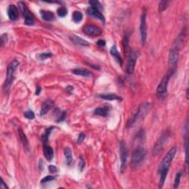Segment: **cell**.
<instances>
[{"label":"cell","instance_id":"cell-35","mask_svg":"<svg viewBox=\"0 0 189 189\" xmlns=\"http://www.w3.org/2000/svg\"><path fill=\"white\" fill-rule=\"evenodd\" d=\"M188 137H186L185 141V163L186 165H188Z\"/></svg>","mask_w":189,"mask_h":189},{"label":"cell","instance_id":"cell-2","mask_svg":"<svg viewBox=\"0 0 189 189\" xmlns=\"http://www.w3.org/2000/svg\"><path fill=\"white\" fill-rule=\"evenodd\" d=\"M146 157L145 149L143 147H137L134 150L132 153L131 166L132 168L135 169L141 165L143 161L144 160Z\"/></svg>","mask_w":189,"mask_h":189},{"label":"cell","instance_id":"cell-8","mask_svg":"<svg viewBox=\"0 0 189 189\" xmlns=\"http://www.w3.org/2000/svg\"><path fill=\"white\" fill-rule=\"evenodd\" d=\"M138 56H139L138 51L133 50L130 52L129 56L128 58V61H127L126 68V71L128 74H132L134 73V70H135V65H136L137 60V58H138Z\"/></svg>","mask_w":189,"mask_h":189},{"label":"cell","instance_id":"cell-12","mask_svg":"<svg viewBox=\"0 0 189 189\" xmlns=\"http://www.w3.org/2000/svg\"><path fill=\"white\" fill-rule=\"evenodd\" d=\"M87 13L88 14L90 15V16L94 17V18L98 19V20H100L101 22H105V18H104V15L102 14V13L100 11H98L96 8H93V7H90V8H88L87 10Z\"/></svg>","mask_w":189,"mask_h":189},{"label":"cell","instance_id":"cell-20","mask_svg":"<svg viewBox=\"0 0 189 189\" xmlns=\"http://www.w3.org/2000/svg\"><path fill=\"white\" fill-rule=\"evenodd\" d=\"M64 154L66 157V163L67 166H70L73 163V154H72V150L69 147H65L64 149Z\"/></svg>","mask_w":189,"mask_h":189},{"label":"cell","instance_id":"cell-14","mask_svg":"<svg viewBox=\"0 0 189 189\" xmlns=\"http://www.w3.org/2000/svg\"><path fill=\"white\" fill-rule=\"evenodd\" d=\"M8 14L9 19L12 21H15V20L19 19V11L17 8L14 5H11L8 7Z\"/></svg>","mask_w":189,"mask_h":189},{"label":"cell","instance_id":"cell-3","mask_svg":"<svg viewBox=\"0 0 189 189\" xmlns=\"http://www.w3.org/2000/svg\"><path fill=\"white\" fill-rule=\"evenodd\" d=\"M170 136H171V133H170V132L166 131V132H163L162 135H161V136L160 137V138L158 139L157 143H156L155 146H154V148H153V150H152L153 155L157 156V154H160V153L162 152L163 149H164L165 146L167 144Z\"/></svg>","mask_w":189,"mask_h":189},{"label":"cell","instance_id":"cell-27","mask_svg":"<svg viewBox=\"0 0 189 189\" xmlns=\"http://www.w3.org/2000/svg\"><path fill=\"white\" fill-rule=\"evenodd\" d=\"M168 5H169V2L168 1H165V0L164 1H161L159 3V7H158V11H159L160 13L165 11L168 8Z\"/></svg>","mask_w":189,"mask_h":189},{"label":"cell","instance_id":"cell-11","mask_svg":"<svg viewBox=\"0 0 189 189\" xmlns=\"http://www.w3.org/2000/svg\"><path fill=\"white\" fill-rule=\"evenodd\" d=\"M82 31L86 35L93 37L99 36H101L102 34V30H101L100 27L91 25H85L83 27V29H82Z\"/></svg>","mask_w":189,"mask_h":189},{"label":"cell","instance_id":"cell-18","mask_svg":"<svg viewBox=\"0 0 189 189\" xmlns=\"http://www.w3.org/2000/svg\"><path fill=\"white\" fill-rule=\"evenodd\" d=\"M109 113V108L107 106L104 107H98L94 109V115H100L103 117H107Z\"/></svg>","mask_w":189,"mask_h":189},{"label":"cell","instance_id":"cell-32","mask_svg":"<svg viewBox=\"0 0 189 189\" xmlns=\"http://www.w3.org/2000/svg\"><path fill=\"white\" fill-rule=\"evenodd\" d=\"M24 115H25V118H27V119H30V120H33L34 118H35V115H34L33 112L31 110H28V111L25 112Z\"/></svg>","mask_w":189,"mask_h":189},{"label":"cell","instance_id":"cell-5","mask_svg":"<svg viewBox=\"0 0 189 189\" xmlns=\"http://www.w3.org/2000/svg\"><path fill=\"white\" fill-rule=\"evenodd\" d=\"M149 104H142V105L138 108V109H137V111L135 114V115L132 117V119L130 120L129 123H128V127H132L133 126H135L137 123H138L140 120L143 119V118L146 116V115L147 114L148 111H149Z\"/></svg>","mask_w":189,"mask_h":189},{"label":"cell","instance_id":"cell-17","mask_svg":"<svg viewBox=\"0 0 189 189\" xmlns=\"http://www.w3.org/2000/svg\"><path fill=\"white\" fill-rule=\"evenodd\" d=\"M99 98L107 101H122V98L121 96L114 93H108V94H101L98 95Z\"/></svg>","mask_w":189,"mask_h":189},{"label":"cell","instance_id":"cell-22","mask_svg":"<svg viewBox=\"0 0 189 189\" xmlns=\"http://www.w3.org/2000/svg\"><path fill=\"white\" fill-rule=\"evenodd\" d=\"M73 74L77 75H81V76L84 77H89L91 75V73L89 70H86V69H82V68H78V69H75L73 70Z\"/></svg>","mask_w":189,"mask_h":189},{"label":"cell","instance_id":"cell-38","mask_svg":"<svg viewBox=\"0 0 189 189\" xmlns=\"http://www.w3.org/2000/svg\"><path fill=\"white\" fill-rule=\"evenodd\" d=\"M84 138H85V135H84V133H81L80 135H79V136L78 137V140H77V142H78V143H81L82 142L84 141Z\"/></svg>","mask_w":189,"mask_h":189},{"label":"cell","instance_id":"cell-33","mask_svg":"<svg viewBox=\"0 0 189 189\" xmlns=\"http://www.w3.org/2000/svg\"><path fill=\"white\" fill-rule=\"evenodd\" d=\"M84 167H85V161H84L83 157H80V159H79V163H78V168H79V169H80V171H83Z\"/></svg>","mask_w":189,"mask_h":189},{"label":"cell","instance_id":"cell-26","mask_svg":"<svg viewBox=\"0 0 189 189\" xmlns=\"http://www.w3.org/2000/svg\"><path fill=\"white\" fill-rule=\"evenodd\" d=\"M53 129V127H50V128L46 129L45 132H44V133L42 135V137H41V139H42L43 143L44 144H45L47 142L48 139H49V136H50V135L51 131H52Z\"/></svg>","mask_w":189,"mask_h":189},{"label":"cell","instance_id":"cell-1","mask_svg":"<svg viewBox=\"0 0 189 189\" xmlns=\"http://www.w3.org/2000/svg\"><path fill=\"white\" fill-rule=\"evenodd\" d=\"M19 62L17 60H13L8 64L7 68V75L5 83L3 84V90L5 92H8L11 88L13 80L15 78V73L19 67Z\"/></svg>","mask_w":189,"mask_h":189},{"label":"cell","instance_id":"cell-36","mask_svg":"<svg viewBox=\"0 0 189 189\" xmlns=\"http://www.w3.org/2000/svg\"><path fill=\"white\" fill-rule=\"evenodd\" d=\"M55 179V177L53 176H46L44 177V178L41 180V183H47V182H50V181H52Z\"/></svg>","mask_w":189,"mask_h":189},{"label":"cell","instance_id":"cell-40","mask_svg":"<svg viewBox=\"0 0 189 189\" xmlns=\"http://www.w3.org/2000/svg\"><path fill=\"white\" fill-rule=\"evenodd\" d=\"M49 171H50V172H56V171H58V168L55 166H53V165H50V166H49Z\"/></svg>","mask_w":189,"mask_h":189},{"label":"cell","instance_id":"cell-13","mask_svg":"<svg viewBox=\"0 0 189 189\" xmlns=\"http://www.w3.org/2000/svg\"><path fill=\"white\" fill-rule=\"evenodd\" d=\"M54 106V102L52 100H47L43 103L40 111V115H44L45 114L53 109Z\"/></svg>","mask_w":189,"mask_h":189},{"label":"cell","instance_id":"cell-21","mask_svg":"<svg viewBox=\"0 0 189 189\" xmlns=\"http://www.w3.org/2000/svg\"><path fill=\"white\" fill-rule=\"evenodd\" d=\"M41 16H42V18L45 21H52V20L54 19L55 16L54 13H53L52 11H40Z\"/></svg>","mask_w":189,"mask_h":189},{"label":"cell","instance_id":"cell-29","mask_svg":"<svg viewBox=\"0 0 189 189\" xmlns=\"http://www.w3.org/2000/svg\"><path fill=\"white\" fill-rule=\"evenodd\" d=\"M57 13L60 17H64L67 15V9L66 7H60L57 10Z\"/></svg>","mask_w":189,"mask_h":189},{"label":"cell","instance_id":"cell-7","mask_svg":"<svg viewBox=\"0 0 189 189\" xmlns=\"http://www.w3.org/2000/svg\"><path fill=\"white\" fill-rule=\"evenodd\" d=\"M170 76H171V73H168L166 75H165L161 80L160 83L158 85L157 88V94L160 98H163L167 94V88Z\"/></svg>","mask_w":189,"mask_h":189},{"label":"cell","instance_id":"cell-23","mask_svg":"<svg viewBox=\"0 0 189 189\" xmlns=\"http://www.w3.org/2000/svg\"><path fill=\"white\" fill-rule=\"evenodd\" d=\"M19 135L20 140H21V141L22 143V144H23L24 147H25L26 149H28V148H29L28 140H27V138L26 135H25V134L24 133V132L22 131L21 129L19 130Z\"/></svg>","mask_w":189,"mask_h":189},{"label":"cell","instance_id":"cell-15","mask_svg":"<svg viewBox=\"0 0 189 189\" xmlns=\"http://www.w3.org/2000/svg\"><path fill=\"white\" fill-rule=\"evenodd\" d=\"M70 39L72 41V42L75 44H78V45L83 46V47H87V46H89V44L87 42V41L81 39V38L75 35L70 36Z\"/></svg>","mask_w":189,"mask_h":189},{"label":"cell","instance_id":"cell-6","mask_svg":"<svg viewBox=\"0 0 189 189\" xmlns=\"http://www.w3.org/2000/svg\"><path fill=\"white\" fill-rule=\"evenodd\" d=\"M18 6L21 9L22 12V15H23L24 18H25V23L27 25H33L35 22V19H34L33 14L30 12V10L28 9L26 5L24 2H19L18 3Z\"/></svg>","mask_w":189,"mask_h":189},{"label":"cell","instance_id":"cell-37","mask_svg":"<svg viewBox=\"0 0 189 189\" xmlns=\"http://www.w3.org/2000/svg\"><path fill=\"white\" fill-rule=\"evenodd\" d=\"M66 115H67V112H62L60 113V115L58 118L57 122L63 121L65 119V118H66Z\"/></svg>","mask_w":189,"mask_h":189},{"label":"cell","instance_id":"cell-30","mask_svg":"<svg viewBox=\"0 0 189 189\" xmlns=\"http://www.w3.org/2000/svg\"><path fill=\"white\" fill-rule=\"evenodd\" d=\"M89 3L91 5V7H93V8H96V9H98V11H101V10L103 9L102 5H101V3L99 2L96 1V0H92V1L89 2Z\"/></svg>","mask_w":189,"mask_h":189},{"label":"cell","instance_id":"cell-43","mask_svg":"<svg viewBox=\"0 0 189 189\" xmlns=\"http://www.w3.org/2000/svg\"><path fill=\"white\" fill-rule=\"evenodd\" d=\"M66 90L67 91V92H71L72 91H73V87H67Z\"/></svg>","mask_w":189,"mask_h":189},{"label":"cell","instance_id":"cell-39","mask_svg":"<svg viewBox=\"0 0 189 189\" xmlns=\"http://www.w3.org/2000/svg\"><path fill=\"white\" fill-rule=\"evenodd\" d=\"M97 45L98 46V47H105L106 45V42L104 40H102V39H101V40H98L97 42Z\"/></svg>","mask_w":189,"mask_h":189},{"label":"cell","instance_id":"cell-42","mask_svg":"<svg viewBox=\"0 0 189 189\" xmlns=\"http://www.w3.org/2000/svg\"><path fill=\"white\" fill-rule=\"evenodd\" d=\"M41 92H42V87H39V86H38L36 89V95H39V94H40Z\"/></svg>","mask_w":189,"mask_h":189},{"label":"cell","instance_id":"cell-9","mask_svg":"<svg viewBox=\"0 0 189 189\" xmlns=\"http://www.w3.org/2000/svg\"><path fill=\"white\" fill-rule=\"evenodd\" d=\"M140 42L142 44H145L147 39V25H146V12L143 11L140 17Z\"/></svg>","mask_w":189,"mask_h":189},{"label":"cell","instance_id":"cell-19","mask_svg":"<svg viewBox=\"0 0 189 189\" xmlns=\"http://www.w3.org/2000/svg\"><path fill=\"white\" fill-rule=\"evenodd\" d=\"M110 53L112 56H113L116 59V61L120 64V65H123V58H122L121 54L118 53V51L117 50L116 45H113L110 49Z\"/></svg>","mask_w":189,"mask_h":189},{"label":"cell","instance_id":"cell-31","mask_svg":"<svg viewBox=\"0 0 189 189\" xmlns=\"http://www.w3.org/2000/svg\"><path fill=\"white\" fill-rule=\"evenodd\" d=\"M53 54L51 53H42L39 55V58L40 60H45L47 58L52 57Z\"/></svg>","mask_w":189,"mask_h":189},{"label":"cell","instance_id":"cell-25","mask_svg":"<svg viewBox=\"0 0 189 189\" xmlns=\"http://www.w3.org/2000/svg\"><path fill=\"white\" fill-rule=\"evenodd\" d=\"M168 171H163L160 172V182H159V187L160 188H162L164 185L165 181H166V177H167L168 174Z\"/></svg>","mask_w":189,"mask_h":189},{"label":"cell","instance_id":"cell-34","mask_svg":"<svg viewBox=\"0 0 189 189\" xmlns=\"http://www.w3.org/2000/svg\"><path fill=\"white\" fill-rule=\"evenodd\" d=\"M8 40V36L7 33H3L1 36V46L3 47L5 45V44H6Z\"/></svg>","mask_w":189,"mask_h":189},{"label":"cell","instance_id":"cell-16","mask_svg":"<svg viewBox=\"0 0 189 189\" xmlns=\"http://www.w3.org/2000/svg\"><path fill=\"white\" fill-rule=\"evenodd\" d=\"M43 152H44V157L48 161H51L54 156V153H53V150L52 147H50V146L44 144V148H43Z\"/></svg>","mask_w":189,"mask_h":189},{"label":"cell","instance_id":"cell-44","mask_svg":"<svg viewBox=\"0 0 189 189\" xmlns=\"http://www.w3.org/2000/svg\"><path fill=\"white\" fill-rule=\"evenodd\" d=\"M186 98L187 99H188V88H187L186 89Z\"/></svg>","mask_w":189,"mask_h":189},{"label":"cell","instance_id":"cell-41","mask_svg":"<svg viewBox=\"0 0 189 189\" xmlns=\"http://www.w3.org/2000/svg\"><path fill=\"white\" fill-rule=\"evenodd\" d=\"M0 188H1L2 189H6V188H8L6 184L5 183L4 180H3L2 179V183H1V185H0Z\"/></svg>","mask_w":189,"mask_h":189},{"label":"cell","instance_id":"cell-10","mask_svg":"<svg viewBox=\"0 0 189 189\" xmlns=\"http://www.w3.org/2000/svg\"><path fill=\"white\" fill-rule=\"evenodd\" d=\"M120 157H121V171L123 172L126 168L128 149L125 143L121 142L120 144Z\"/></svg>","mask_w":189,"mask_h":189},{"label":"cell","instance_id":"cell-4","mask_svg":"<svg viewBox=\"0 0 189 189\" xmlns=\"http://www.w3.org/2000/svg\"><path fill=\"white\" fill-rule=\"evenodd\" d=\"M177 153V148L173 147L172 149H170L166 154L164 157H163L162 162H161L160 165L159 167V173L163 171H168L169 170L170 166H171V162H172L173 159L175 157V154Z\"/></svg>","mask_w":189,"mask_h":189},{"label":"cell","instance_id":"cell-28","mask_svg":"<svg viewBox=\"0 0 189 189\" xmlns=\"http://www.w3.org/2000/svg\"><path fill=\"white\" fill-rule=\"evenodd\" d=\"M181 175L182 172L180 171L176 174V177H175L174 179V188L176 189L179 187V185H180V179H181Z\"/></svg>","mask_w":189,"mask_h":189},{"label":"cell","instance_id":"cell-24","mask_svg":"<svg viewBox=\"0 0 189 189\" xmlns=\"http://www.w3.org/2000/svg\"><path fill=\"white\" fill-rule=\"evenodd\" d=\"M83 19V14L80 11H75L73 13V20L75 23H79Z\"/></svg>","mask_w":189,"mask_h":189}]
</instances>
